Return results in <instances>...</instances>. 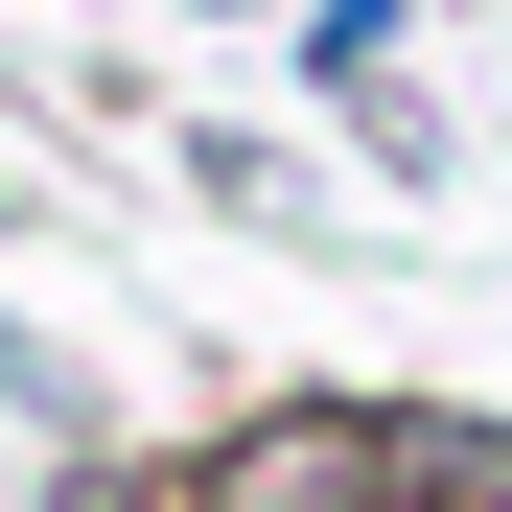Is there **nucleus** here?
Masks as SVG:
<instances>
[{"instance_id":"f257e3e1","label":"nucleus","mask_w":512,"mask_h":512,"mask_svg":"<svg viewBox=\"0 0 512 512\" xmlns=\"http://www.w3.org/2000/svg\"><path fill=\"white\" fill-rule=\"evenodd\" d=\"M396 489H419V443H396V419H233L187 512H396Z\"/></svg>"},{"instance_id":"f03ea898","label":"nucleus","mask_w":512,"mask_h":512,"mask_svg":"<svg viewBox=\"0 0 512 512\" xmlns=\"http://www.w3.org/2000/svg\"><path fill=\"white\" fill-rule=\"evenodd\" d=\"M396 512H443V489H396Z\"/></svg>"}]
</instances>
